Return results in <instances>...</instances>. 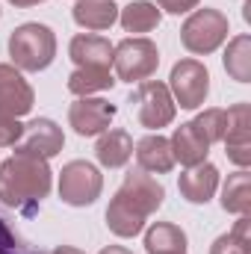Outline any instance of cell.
<instances>
[{"instance_id": "cell-33", "label": "cell", "mask_w": 251, "mask_h": 254, "mask_svg": "<svg viewBox=\"0 0 251 254\" xmlns=\"http://www.w3.org/2000/svg\"><path fill=\"white\" fill-rule=\"evenodd\" d=\"M101 254H133V252H130V249H125V246H107Z\"/></svg>"}, {"instance_id": "cell-7", "label": "cell", "mask_w": 251, "mask_h": 254, "mask_svg": "<svg viewBox=\"0 0 251 254\" xmlns=\"http://www.w3.org/2000/svg\"><path fill=\"white\" fill-rule=\"evenodd\" d=\"M169 92L175 104H181V110H198L210 95V71L198 60H181L172 68Z\"/></svg>"}, {"instance_id": "cell-31", "label": "cell", "mask_w": 251, "mask_h": 254, "mask_svg": "<svg viewBox=\"0 0 251 254\" xmlns=\"http://www.w3.org/2000/svg\"><path fill=\"white\" fill-rule=\"evenodd\" d=\"M12 6H18V9H30V6H39V3H45V0H9Z\"/></svg>"}, {"instance_id": "cell-32", "label": "cell", "mask_w": 251, "mask_h": 254, "mask_svg": "<svg viewBox=\"0 0 251 254\" xmlns=\"http://www.w3.org/2000/svg\"><path fill=\"white\" fill-rule=\"evenodd\" d=\"M51 254H86V252H80V249H74V246H57Z\"/></svg>"}, {"instance_id": "cell-26", "label": "cell", "mask_w": 251, "mask_h": 254, "mask_svg": "<svg viewBox=\"0 0 251 254\" xmlns=\"http://www.w3.org/2000/svg\"><path fill=\"white\" fill-rule=\"evenodd\" d=\"M0 254H45L39 246H33V243H27L18 231H15V225L0 213Z\"/></svg>"}, {"instance_id": "cell-13", "label": "cell", "mask_w": 251, "mask_h": 254, "mask_svg": "<svg viewBox=\"0 0 251 254\" xmlns=\"http://www.w3.org/2000/svg\"><path fill=\"white\" fill-rule=\"evenodd\" d=\"M113 48L110 39L95 36V33H80L68 45V57L77 68H110L113 65Z\"/></svg>"}, {"instance_id": "cell-8", "label": "cell", "mask_w": 251, "mask_h": 254, "mask_svg": "<svg viewBox=\"0 0 251 254\" xmlns=\"http://www.w3.org/2000/svg\"><path fill=\"white\" fill-rule=\"evenodd\" d=\"M116 195H122L133 210H139V213L148 219L151 213H157V210L163 207L166 190H163V184H160L154 175H148V172H142V169L136 166V169H130L125 175V184H122V190L116 192Z\"/></svg>"}, {"instance_id": "cell-1", "label": "cell", "mask_w": 251, "mask_h": 254, "mask_svg": "<svg viewBox=\"0 0 251 254\" xmlns=\"http://www.w3.org/2000/svg\"><path fill=\"white\" fill-rule=\"evenodd\" d=\"M51 187L54 175L45 157L15 148V154L0 163V204L21 216H36Z\"/></svg>"}, {"instance_id": "cell-21", "label": "cell", "mask_w": 251, "mask_h": 254, "mask_svg": "<svg viewBox=\"0 0 251 254\" xmlns=\"http://www.w3.org/2000/svg\"><path fill=\"white\" fill-rule=\"evenodd\" d=\"M222 207L228 213H237V216L251 213V175L246 169L228 175V181L222 187Z\"/></svg>"}, {"instance_id": "cell-6", "label": "cell", "mask_w": 251, "mask_h": 254, "mask_svg": "<svg viewBox=\"0 0 251 254\" xmlns=\"http://www.w3.org/2000/svg\"><path fill=\"white\" fill-rule=\"evenodd\" d=\"M104 190V175L86 163V160H71L60 172V198L71 207H89L101 198Z\"/></svg>"}, {"instance_id": "cell-17", "label": "cell", "mask_w": 251, "mask_h": 254, "mask_svg": "<svg viewBox=\"0 0 251 254\" xmlns=\"http://www.w3.org/2000/svg\"><path fill=\"white\" fill-rule=\"evenodd\" d=\"M71 15L83 30L101 33V30H110L119 21V6L113 0H77Z\"/></svg>"}, {"instance_id": "cell-29", "label": "cell", "mask_w": 251, "mask_h": 254, "mask_svg": "<svg viewBox=\"0 0 251 254\" xmlns=\"http://www.w3.org/2000/svg\"><path fill=\"white\" fill-rule=\"evenodd\" d=\"M198 3H201V0H157L154 6L166 9L169 15H184V12H192Z\"/></svg>"}, {"instance_id": "cell-9", "label": "cell", "mask_w": 251, "mask_h": 254, "mask_svg": "<svg viewBox=\"0 0 251 254\" xmlns=\"http://www.w3.org/2000/svg\"><path fill=\"white\" fill-rule=\"evenodd\" d=\"M228 113V127H225V154L231 163L240 169L251 166V107L249 104H234Z\"/></svg>"}, {"instance_id": "cell-4", "label": "cell", "mask_w": 251, "mask_h": 254, "mask_svg": "<svg viewBox=\"0 0 251 254\" xmlns=\"http://www.w3.org/2000/svg\"><path fill=\"white\" fill-rule=\"evenodd\" d=\"M130 104L136 107L139 125L148 130H160V127L172 125L175 113H178V104H175L169 86L160 80H142L136 86V92L130 95Z\"/></svg>"}, {"instance_id": "cell-5", "label": "cell", "mask_w": 251, "mask_h": 254, "mask_svg": "<svg viewBox=\"0 0 251 254\" xmlns=\"http://www.w3.org/2000/svg\"><path fill=\"white\" fill-rule=\"evenodd\" d=\"M113 65H116L119 80H125V83H142V80H148L157 71L160 51L145 36L125 39V42H119L113 48Z\"/></svg>"}, {"instance_id": "cell-24", "label": "cell", "mask_w": 251, "mask_h": 254, "mask_svg": "<svg viewBox=\"0 0 251 254\" xmlns=\"http://www.w3.org/2000/svg\"><path fill=\"white\" fill-rule=\"evenodd\" d=\"M225 71L237 80V83H249L251 80V36H237L231 39L228 51H225Z\"/></svg>"}, {"instance_id": "cell-20", "label": "cell", "mask_w": 251, "mask_h": 254, "mask_svg": "<svg viewBox=\"0 0 251 254\" xmlns=\"http://www.w3.org/2000/svg\"><path fill=\"white\" fill-rule=\"evenodd\" d=\"M107 225H110V231H113L116 237H125L127 240V237L142 234L145 216H142L139 210H133L122 195H116V198L110 201V207H107Z\"/></svg>"}, {"instance_id": "cell-23", "label": "cell", "mask_w": 251, "mask_h": 254, "mask_svg": "<svg viewBox=\"0 0 251 254\" xmlns=\"http://www.w3.org/2000/svg\"><path fill=\"white\" fill-rule=\"evenodd\" d=\"M113 86H116V80H113L110 68H77L68 77V92L77 98H89L92 92H104Z\"/></svg>"}, {"instance_id": "cell-25", "label": "cell", "mask_w": 251, "mask_h": 254, "mask_svg": "<svg viewBox=\"0 0 251 254\" xmlns=\"http://www.w3.org/2000/svg\"><path fill=\"white\" fill-rule=\"evenodd\" d=\"M192 127L198 130V136H201L207 145L222 142V139H225V127H228V113H225V110H219V107L204 110V113H198V116H195Z\"/></svg>"}, {"instance_id": "cell-14", "label": "cell", "mask_w": 251, "mask_h": 254, "mask_svg": "<svg viewBox=\"0 0 251 254\" xmlns=\"http://www.w3.org/2000/svg\"><path fill=\"white\" fill-rule=\"evenodd\" d=\"M178 190H181V195L187 198L189 204H207L216 195V190H219V169L213 163H207V160L192 166V169H187L181 175Z\"/></svg>"}, {"instance_id": "cell-30", "label": "cell", "mask_w": 251, "mask_h": 254, "mask_svg": "<svg viewBox=\"0 0 251 254\" xmlns=\"http://www.w3.org/2000/svg\"><path fill=\"white\" fill-rule=\"evenodd\" d=\"M231 234H234L237 240H243V243H249V246H251V219H249V216H240Z\"/></svg>"}, {"instance_id": "cell-15", "label": "cell", "mask_w": 251, "mask_h": 254, "mask_svg": "<svg viewBox=\"0 0 251 254\" xmlns=\"http://www.w3.org/2000/svg\"><path fill=\"white\" fill-rule=\"evenodd\" d=\"M133 154H136L139 169H142V172H148V175H169V172L175 169L172 145H169V139H166V136H160V133H151V136L139 139Z\"/></svg>"}, {"instance_id": "cell-19", "label": "cell", "mask_w": 251, "mask_h": 254, "mask_svg": "<svg viewBox=\"0 0 251 254\" xmlns=\"http://www.w3.org/2000/svg\"><path fill=\"white\" fill-rule=\"evenodd\" d=\"M148 254H187V234L172 222H154L145 234Z\"/></svg>"}, {"instance_id": "cell-10", "label": "cell", "mask_w": 251, "mask_h": 254, "mask_svg": "<svg viewBox=\"0 0 251 254\" xmlns=\"http://www.w3.org/2000/svg\"><path fill=\"white\" fill-rule=\"evenodd\" d=\"M116 119V107L104 98H77L68 107V122L77 136H101Z\"/></svg>"}, {"instance_id": "cell-16", "label": "cell", "mask_w": 251, "mask_h": 254, "mask_svg": "<svg viewBox=\"0 0 251 254\" xmlns=\"http://www.w3.org/2000/svg\"><path fill=\"white\" fill-rule=\"evenodd\" d=\"M169 145H172V157H175V163H181V166H198V163H204L207 160V154H210V145L198 136V130L192 127V122L187 125H181L175 133H172V139H169Z\"/></svg>"}, {"instance_id": "cell-22", "label": "cell", "mask_w": 251, "mask_h": 254, "mask_svg": "<svg viewBox=\"0 0 251 254\" xmlns=\"http://www.w3.org/2000/svg\"><path fill=\"white\" fill-rule=\"evenodd\" d=\"M119 21H122L125 33H151V30L160 27L163 12L148 0H136V3H130L119 12Z\"/></svg>"}, {"instance_id": "cell-2", "label": "cell", "mask_w": 251, "mask_h": 254, "mask_svg": "<svg viewBox=\"0 0 251 254\" xmlns=\"http://www.w3.org/2000/svg\"><path fill=\"white\" fill-rule=\"evenodd\" d=\"M9 57L18 71H45L57 57V36L48 24H21L9 36Z\"/></svg>"}, {"instance_id": "cell-27", "label": "cell", "mask_w": 251, "mask_h": 254, "mask_svg": "<svg viewBox=\"0 0 251 254\" xmlns=\"http://www.w3.org/2000/svg\"><path fill=\"white\" fill-rule=\"evenodd\" d=\"M24 136V125L12 116H0V148H15Z\"/></svg>"}, {"instance_id": "cell-3", "label": "cell", "mask_w": 251, "mask_h": 254, "mask_svg": "<svg viewBox=\"0 0 251 254\" xmlns=\"http://www.w3.org/2000/svg\"><path fill=\"white\" fill-rule=\"evenodd\" d=\"M231 33V24H228V15L219 12V9H195L184 21L181 27V42L189 54H198V57H207L213 54Z\"/></svg>"}, {"instance_id": "cell-18", "label": "cell", "mask_w": 251, "mask_h": 254, "mask_svg": "<svg viewBox=\"0 0 251 254\" xmlns=\"http://www.w3.org/2000/svg\"><path fill=\"white\" fill-rule=\"evenodd\" d=\"M95 157L101 166L107 169H122L127 160L133 157V139L127 130H104L98 145H95Z\"/></svg>"}, {"instance_id": "cell-28", "label": "cell", "mask_w": 251, "mask_h": 254, "mask_svg": "<svg viewBox=\"0 0 251 254\" xmlns=\"http://www.w3.org/2000/svg\"><path fill=\"white\" fill-rule=\"evenodd\" d=\"M210 254H251V246L237 240L234 234H222L213 246H210Z\"/></svg>"}, {"instance_id": "cell-12", "label": "cell", "mask_w": 251, "mask_h": 254, "mask_svg": "<svg viewBox=\"0 0 251 254\" xmlns=\"http://www.w3.org/2000/svg\"><path fill=\"white\" fill-rule=\"evenodd\" d=\"M24 142L15 145L18 151H27V154H36V157H57L65 145V136H63V127L51 119H33L30 125H24Z\"/></svg>"}, {"instance_id": "cell-11", "label": "cell", "mask_w": 251, "mask_h": 254, "mask_svg": "<svg viewBox=\"0 0 251 254\" xmlns=\"http://www.w3.org/2000/svg\"><path fill=\"white\" fill-rule=\"evenodd\" d=\"M36 95L33 86L24 80V74L15 65H0V116H12L21 119L33 110Z\"/></svg>"}]
</instances>
